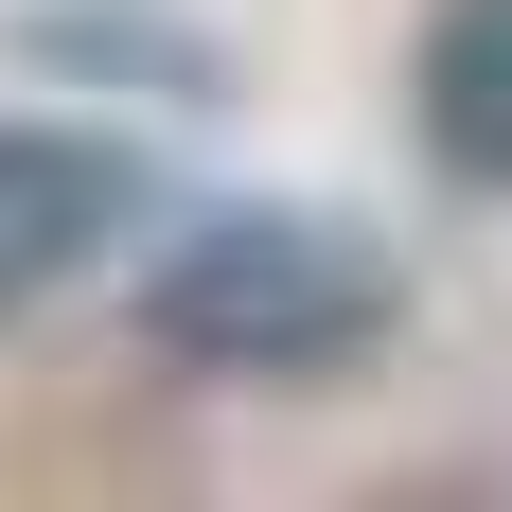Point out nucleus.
<instances>
[{
	"label": "nucleus",
	"instance_id": "4",
	"mask_svg": "<svg viewBox=\"0 0 512 512\" xmlns=\"http://www.w3.org/2000/svg\"><path fill=\"white\" fill-rule=\"evenodd\" d=\"M18 53H36V71H71V89H142V106H230V53L212 36H177V18H159V0H36V18H18Z\"/></svg>",
	"mask_w": 512,
	"mask_h": 512
},
{
	"label": "nucleus",
	"instance_id": "2",
	"mask_svg": "<svg viewBox=\"0 0 512 512\" xmlns=\"http://www.w3.org/2000/svg\"><path fill=\"white\" fill-rule=\"evenodd\" d=\"M142 230H159V159L124 106H0V318H36Z\"/></svg>",
	"mask_w": 512,
	"mask_h": 512
},
{
	"label": "nucleus",
	"instance_id": "3",
	"mask_svg": "<svg viewBox=\"0 0 512 512\" xmlns=\"http://www.w3.org/2000/svg\"><path fill=\"white\" fill-rule=\"evenodd\" d=\"M407 142L442 195H512V0H424L407 18Z\"/></svg>",
	"mask_w": 512,
	"mask_h": 512
},
{
	"label": "nucleus",
	"instance_id": "1",
	"mask_svg": "<svg viewBox=\"0 0 512 512\" xmlns=\"http://www.w3.org/2000/svg\"><path fill=\"white\" fill-rule=\"evenodd\" d=\"M407 336V265L318 195H212L142 230V354L212 389H318Z\"/></svg>",
	"mask_w": 512,
	"mask_h": 512
}]
</instances>
